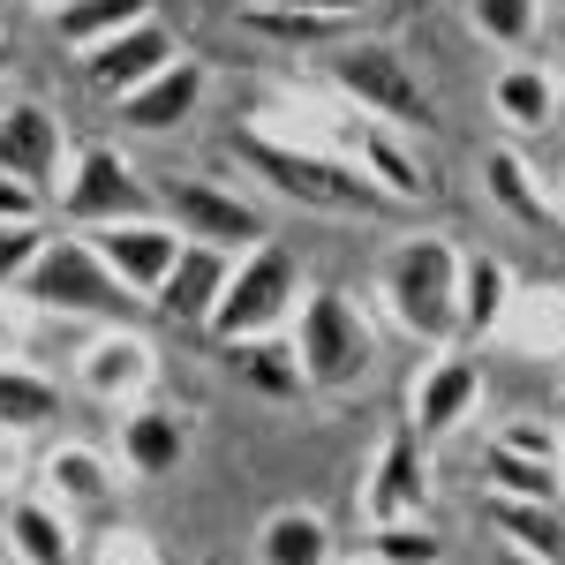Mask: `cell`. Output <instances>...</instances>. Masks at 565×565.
<instances>
[{
  "label": "cell",
  "instance_id": "6da1fadb",
  "mask_svg": "<svg viewBox=\"0 0 565 565\" xmlns=\"http://www.w3.org/2000/svg\"><path fill=\"white\" fill-rule=\"evenodd\" d=\"M234 159L249 167V181H264L271 196L302 204V212H324V218H370L385 196L362 181L348 151L332 143H302V136H279V129H242L234 136Z\"/></svg>",
  "mask_w": 565,
  "mask_h": 565
},
{
  "label": "cell",
  "instance_id": "7a4b0ae2",
  "mask_svg": "<svg viewBox=\"0 0 565 565\" xmlns=\"http://www.w3.org/2000/svg\"><path fill=\"white\" fill-rule=\"evenodd\" d=\"M377 309L407 340L452 348L460 340V249L445 234H407L377 257Z\"/></svg>",
  "mask_w": 565,
  "mask_h": 565
},
{
  "label": "cell",
  "instance_id": "3957f363",
  "mask_svg": "<svg viewBox=\"0 0 565 565\" xmlns=\"http://www.w3.org/2000/svg\"><path fill=\"white\" fill-rule=\"evenodd\" d=\"M287 348L302 362L309 392H354L377 370V324L348 287H309L295 324H287Z\"/></svg>",
  "mask_w": 565,
  "mask_h": 565
},
{
  "label": "cell",
  "instance_id": "277c9868",
  "mask_svg": "<svg viewBox=\"0 0 565 565\" xmlns=\"http://www.w3.org/2000/svg\"><path fill=\"white\" fill-rule=\"evenodd\" d=\"M302 295H309L302 264L287 257L279 242H257V249H242V257L226 264V287H218L204 332L226 340V348H242V340H279V332L295 324Z\"/></svg>",
  "mask_w": 565,
  "mask_h": 565
},
{
  "label": "cell",
  "instance_id": "5b68a950",
  "mask_svg": "<svg viewBox=\"0 0 565 565\" xmlns=\"http://www.w3.org/2000/svg\"><path fill=\"white\" fill-rule=\"evenodd\" d=\"M324 68H332L340 98H348L362 121H385V129H399V136H423L437 121V106H430V90H423V76H415V61H407L392 39H340Z\"/></svg>",
  "mask_w": 565,
  "mask_h": 565
},
{
  "label": "cell",
  "instance_id": "8992f818",
  "mask_svg": "<svg viewBox=\"0 0 565 565\" xmlns=\"http://www.w3.org/2000/svg\"><path fill=\"white\" fill-rule=\"evenodd\" d=\"M15 295L39 309V317H84V324H121V309L136 302L129 287L90 257L84 234H53V242L39 249V264L23 271Z\"/></svg>",
  "mask_w": 565,
  "mask_h": 565
},
{
  "label": "cell",
  "instance_id": "52a82bcc",
  "mask_svg": "<svg viewBox=\"0 0 565 565\" xmlns=\"http://www.w3.org/2000/svg\"><path fill=\"white\" fill-rule=\"evenodd\" d=\"M159 212L181 226V242H204V249H226V257L271 242V218H264L257 196H242L226 181H204V174H174L159 189Z\"/></svg>",
  "mask_w": 565,
  "mask_h": 565
},
{
  "label": "cell",
  "instance_id": "ba28073f",
  "mask_svg": "<svg viewBox=\"0 0 565 565\" xmlns=\"http://www.w3.org/2000/svg\"><path fill=\"white\" fill-rule=\"evenodd\" d=\"M53 196H61V212L76 218V226H106V218L159 212V204H151V189H143V174H136L114 143H76V151H68V167H61V189H53Z\"/></svg>",
  "mask_w": 565,
  "mask_h": 565
},
{
  "label": "cell",
  "instance_id": "9c48e42d",
  "mask_svg": "<svg viewBox=\"0 0 565 565\" xmlns=\"http://www.w3.org/2000/svg\"><path fill=\"white\" fill-rule=\"evenodd\" d=\"M84 242H90V257L106 264V271L129 287L136 302H151V295H159V279H167V271H174V257H181V226L167 212L84 226Z\"/></svg>",
  "mask_w": 565,
  "mask_h": 565
},
{
  "label": "cell",
  "instance_id": "30bf717a",
  "mask_svg": "<svg viewBox=\"0 0 565 565\" xmlns=\"http://www.w3.org/2000/svg\"><path fill=\"white\" fill-rule=\"evenodd\" d=\"M76 385L98 399V407H129V399H151L159 385V348L129 332V324H98L84 348H76Z\"/></svg>",
  "mask_w": 565,
  "mask_h": 565
},
{
  "label": "cell",
  "instance_id": "8fae6325",
  "mask_svg": "<svg viewBox=\"0 0 565 565\" xmlns=\"http://www.w3.org/2000/svg\"><path fill=\"white\" fill-rule=\"evenodd\" d=\"M167 61H181V39L159 23V15H143V23H129V31L84 45V53H76V76H84L98 98H129V90L151 84Z\"/></svg>",
  "mask_w": 565,
  "mask_h": 565
},
{
  "label": "cell",
  "instance_id": "7c38bea8",
  "mask_svg": "<svg viewBox=\"0 0 565 565\" xmlns=\"http://www.w3.org/2000/svg\"><path fill=\"white\" fill-rule=\"evenodd\" d=\"M430 513V460H423V437L407 430H385L377 452H370V476H362V521H415Z\"/></svg>",
  "mask_w": 565,
  "mask_h": 565
},
{
  "label": "cell",
  "instance_id": "4fadbf2b",
  "mask_svg": "<svg viewBox=\"0 0 565 565\" xmlns=\"http://www.w3.org/2000/svg\"><path fill=\"white\" fill-rule=\"evenodd\" d=\"M476 407H482V362L460 348H430V362L415 370V392H407V430L452 437Z\"/></svg>",
  "mask_w": 565,
  "mask_h": 565
},
{
  "label": "cell",
  "instance_id": "5bb4252c",
  "mask_svg": "<svg viewBox=\"0 0 565 565\" xmlns=\"http://www.w3.org/2000/svg\"><path fill=\"white\" fill-rule=\"evenodd\" d=\"M61 167H68V121L45 98H8L0 106V174L61 189Z\"/></svg>",
  "mask_w": 565,
  "mask_h": 565
},
{
  "label": "cell",
  "instance_id": "9a60e30c",
  "mask_svg": "<svg viewBox=\"0 0 565 565\" xmlns=\"http://www.w3.org/2000/svg\"><path fill=\"white\" fill-rule=\"evenodd\" d=\"M348 159L362 167V181H370L385 204H430L437 196L430 159H423L399 129H385V121H354L348 129Z\"/></svg>",
  "mask_w": 565,
  "mask_h": 565
},
{
  "label": "cell",
  "instance_id": "2e32d148",
  "mask_svg": "<svg viewBox=\"0 0 565 565\" xmlns=\"http://www.w3.org/2000/svg\"><path fill=\"white\" fill-rule=\"evenodd\" d=\"M204 98H212V68H204L196 53H181V61H167L151 84H136L129 98H114V106H121V129L167 136V129H181V121H196Z\"/></svg>",
  "mask_w": 565,
  "mask_h": 565
},
{
  "label": "cell",
  "instance_id": "e0dca14e",
  "mask_svg": "<svg viewBox=\"0 0 565 565\" xmlns=\"http://www.w3.org/2000/svg\"><path fill=\"white\" fill-rule=\"evenodd\" d=\"M0 535L15 565H84V535H76V513L45 490H15L8 513H0Z\"/></svg>",
  "mask_w": 565,
  "mask_h": 565
},
{
  "label": "cell",
  "instance_id": "ac0fdd59",
  "mask_svg": "<svg viewBox=\"0 0 565 565\" xmlns=\"http://www.w3.org/2000/svg\"><path fill=\"white\" fill-rule=\"evenodd\" d=\"M114 415H121V460H129L136 476H174L181 460H189V423H181L174 407L129 399V407H114Z\"/></svg>",
  "mask_w": 565,
  "mask_h": 565
},
{
  "label": "cell",
  "instance_id": "d6986e66",
  "mask_svg": "<svg viewBox=\"0 0 565 565\" xmlns=\"http://www.w3.org/2000/svg\"><path fill=\"white\" fill-rule=\"evenodd\" d=\"M482 196H490L505 218L535 226V234H543V226H558V196L543 189V174L527 167L513 143H490V151H482Z\"/></svg>",
  "mask_w": 565,
  "mask_h": 565
},
{
  "label": "cell",
  "instance_id": "ffe728a7",
  "mask_svg": "<svg viewBox=\"0 0 565 565\" xmlns=\"http://www.w3.org/2000/svg\"><path fill=\"white\" fill-rule=\"evenodd\" d=\"M226 249H204V242H181L174 271L159 279V295H151V309L159 317H174V324H204L218 302V287H226Z\"/></svg>",
  "mask_w": 565,
  "mask_h": 565
},
{
  "label": "cell",
  "instance_id": "44dd1931",
  "mask_svg": "<svg viewBox=\"0 0 565 565\" xmlns=\"http://www.w3.org/2000/svg\"><path fill=\"white\" fill-rule=\"evenodd\" d=\"M490 114L505 121L513 136H543L558 129V76H543L535 61H505L498 76H490Z\"/></svg>",
  "mask_w": 565,
  "mask_h": 565
},
{
  "label": "cell",
  "instance_id": "7402d4cb",
  "mask_svg": "<svg viewBox=\"0 0 565 565\" xmlns=\"http://www.w3.org/2000/svg\"><path fill=\"white\" fill-rule=\"evenodd\" d=\"M490 340L513 354H565V287H513Z\"/></svg>",
  "mask_w": 565,
  "mask_h": 565
},
{
  "label": "cell",
  "instance_id": "603a6c76",
  "mask_svg": "<svg viewBox=\"0 0 565 565\" xmlns=\"http://www.w3.org/2000/svg\"><path fill=\"white\" fill-rule=\"evenodd\" d=\"M45 476V498H61L68 513H90V505H114V490H121V476H114V460L98 452V445H53L39 460Z\"/></svg>",
  "mask_w": 565,
  "mask_h": 565
},
{
  "label": "cell",
  "instance_id": "cb8c5ba5",
  "mask_svg": "<svg viewBox=\"0 0 565 565\" xmlns=\"http://www.w3.org/2000/svg\"><path fill=\"white\" fill-rule=\"evenodd\" d=\"M242 31L309 53V45H340L354 31V15H324V8H302V0H242Z\"/></svg>",
  "mask_w": 565,
  "mask_h": 565
},
{
  "label": "cell",
  "instance_id": "d4e9b609",
  "mask_svg": "<svg viewBox=\"0 0 565 565\" xmlns=\"http://www.w3.org/2000/svg\"><path fill=\"white\" fill-rule=\"evenodd\" d=\"M513 264L490 249H460V340H490V324L513 302Z\"/></svg>",
  "mask_w": 565,
  "mask_h": 565
},
{
  "label": "cell",
  "instance_id": "484cf974",
  "mask_svg": "<svg viewBox=\"0 0 565 565\" xmlns=\"http://www.w3.org/2000/svg\"><path fill=\"white\" fill-rule=\"evenodd\" d=\"M257 565H332V521L309 505H279L257 527Z\"/></svg>",
  "mask_w": 565,
  "mask_h": 565
},
{
  "label": "cell",
  "instance_id": "4316f807",
  "mask_svg": "<svg viewBox=\"0 0 565 565\" xmlns=\"http://www.w3.org/2000/svg\"><path fill=\"white\" fill-rule=\"evenodd\" d=\"M61 423V385L31 370V362H0V430L8 437H39Z\"/></svg>",
  "mask_w": 565,
  "mask_h": 565
},
{
  "label": "cell",
  "instance_id": "83f0119b",
  "mask_svg": "<svg viewBox=\"0 0 565 565\" xmlns=\"http://www.w3.org/2000/svg\"><path fill=\"white\" fill-rule=\"evenodd\" d=\"M482 521H490L498 543H513V551H527V558H558V551H565V513H558V505H535V498H490Z\"/></svg>",
  "mask_w": 565,
  "mask_h": 565
},
{
  "label": "cell",
  "instance_id": "f1b7e54d",
  "mask_svg": "<svg viewBox=\"0 0 565 565\" xmlns=\"http://www.w3.org/2000/svg\"><path fill=\"white\" fill-rule=\"evenodd\" d=\"M143 15H159V8H151V0H61V8H53V39L68 45V53H84V45L114 39V31L143 23Z\"/></svg>",
  "mask_w": 565,
  "mask_h": 565
},
{
  "label": "cell",
  "instance_id": "f546056e",
  "mask_svg": "<svg viewBox=\"0 0 565 565\" xmlns=\"http://www.w3.org/2000/svg\"><path fill=\"white\" fill-rule=\"evenodd\" d=\"M482 476H490V498H535V505H558L565 498V468L521 460L505 445H482Z\"/></svg>",
  "mask_w": 565,
  "mask_h": 565
},
{
  "label": "cell",
  "instance_id": "4dcf8cb0",
  "mask_svg": "<svg viewBox=\"0 0 565 565\" xmlns=\"http://www.w3.org/2000/svg\"><path fill=\"white\" fill-rule=\"evenodd\" d=\"M362 558L370 565H445V535L430 527V513H415V521H377L370 543H362Z\"/></svg>",
  "mask_w": 565,
  "mask_h": 565
},
{
  "label": "cell",
  "instance_id": "1f68e13d",
  "mask_svg": "<svg viewBox=\"0 0 565 565\" xmlns=\"http://www.w3.org/2000/svg\"><path fill=\"white\" fill-rule=\"evenodd\" d=\"M468 23H476L482 45L521 53V45L535 39V23H543V0H468Z\"/></svg>",
  "mask_w": 565,
  "mask_h": 565
},
{
  "label": "cell",
  "instance_id": "d6a6232c",
  "mask_svg": "<svg viewBox=\"0 0 565 565\" xmlns=\"http://www.w3.org/2000/svg\"><path fill=\"white\" fill-rule=\"evenodd\" d=\"M234 362H242V377L257 392H271V399H287V392H309L302 385V362H295V348H279V340H242L234 348Z\"/></svg>",
  "mask_w": 565,
  "mask_h": 565
},
{
  "label": "cell",
  "instance_id": "836d02e7",
  "mask_svg": "<svg viewBox=\"0 0 565 565\" xmlns=\"http://www.w3.org/2000/svg\"><path fill=\"white\" fill-rule=\"evenodd\" d=\"M490 445H505V452H521V460H543V468H565V430L558 423H543V415H505Z\"/></svg>",
  "mask_w": 565,
  "mask_h": 565
},
{
  "label": "cell",
  "instance_id": "e575fe53",
  "mask_svg": "<svg viewBox=\"0 0 565 565\" xmlns=\"http://www.w3.org/2000/svg\"><path fill=\"white\" fill-rule=\"evenodd\" d=\"M45 242H53V226H45V218H15V226H0V295H15V287H23V271L39 264Z\"/></svg>",
  "mask_w": 565,
  "mask_h": 565
},
{
  "label": "cell",
  "instance_id": "d590c367",
  "mask_svg": "<svg viewBox=\"0 0 565 565\" xmlns=\"http://www.w3.org/2000/svg\"><path fill=\"white\" fill-rule=\"evenodd\" d=\"M90 565H167L159 558V543H151V535H143V527H106V535H98V543H90Z\"/></svg>",
  "mask_w": 565,
  "mask_h": 565
},
{
  "label": "cell",
  "instance_id": "8d00e7d4",
  "mask_svg": "<svg viewBox=\"0 0 565 565\" xmlns=\"http://www.w3.org/2000/svg\"><path fill=\"white\" fill-rule=\"evenodd\" d=\"M39 309L23 302V295H0V362H23L31 354V340H39Z\"/></svg>",
  "mask_w": 565,
  "mask_h": 565
},
{
  "label": "cell",
  "instance_id": "74e56055",
  "mask_svg": "<svg viewBox=\"0 0 565 565\" xmlns=\"http://www.w3.org/2000/svg\"><path fill=\"white\" fill-rule=\"evenodd\" d=\"M15 218H45V189L0 174V226H15Z\"/></svg>",
  "mask_w": 565,
  "mask_h": 565
},
{
  "label": "cell",
  "instance_id": "f35d334b",
  "mask_svg": "<svg viewBox=\"0 0 565 565\" xmlns=\"http://www.w3.org/2000/svg\"><path fill=\"white\" fill-rule=\"evenodd\" d=\"M23 482H31V452H23V437L0 430V498H15Z\"/></svg>",
  "mask_w": 565,
  "mask_h": 565
},
{
  "label": "cell",
  "instance_id": "ab89813d",
  "mask_svg": "<svg viewBox=\"0 0 565 565\" xmlns=\"http://www.w3.org/2000/svg\"><path fill=\"white\" fill-rule=\"evenodd\" d=\"M490 565H558V558H527V551H513V543H498V558Z\"/></svg>",
  "mask_w": 565,
  "mask_h": 565
},
{
  "label": "cell",
  "instance_id": "60d3db41",
  "mask_svg": "<svg viewBox=\"0 0 565 565\" xmlns=\"http://www.w3.org/2000/svg\"><path fill=\"white\" fill-rule=\"evenodd\" d=\"M8 61H15V53H8V39H0V76H8Z\"/></svg>",
  "mask_w": 565,
  "mask_h": 565
},
{
  "label": "cell",
  "instance_id": "b9f144b4",
  "mask_svg": "<svg viewBox=\"0 0 565 565\" xmlns=\"http://www.w3.org/2000/svg\"><path fill=\"white\" fill-rule=\"evenodd\" d=\"M558 106H565V61H558Z\"/></svg>",
  "mask_w": 565,
  "mask_h": 565
},
{
  "label": "cell",
  "instance_id": "7bdbcfd3",
  "mask_svg": "<svg viewBox=\"0 0 565 565\" xmlns=\"http://www.w3.org/2000/svg\"><path fill=\"white\" fill-rule=\"evenodd\" d=\"M558 226H565V181H558Z\"/></svg>",
  "mask_w": 565,
  "mask_h": 565
},
{
  "label": "cell",
  "instance_id": "ee69618b",
  "mask_svg": "<svg viewBox=\"0 0 565 565\" xmlns=\"http://www.w3.org/2000/svg\"><path fill=\"white\" fill-rule=\"evenodd\" d=\"M39 8H45V15H53V8H61V0H39Z\"/></svg>",
  "mask_w": 565,
  "mask_h": 565
},
{
  "label": "cell",
  "instance_id": "f6af8a7d",
  "mask_svg": "<svg viewBox=\"0 0 565 565\" xmlns=\"http://www.w3.org/2000/svg\"><path fill=\"white\" fill-rule=\"evenodd\" d=\"M558 15H565V0H558Z\"/></svg>",
  "mask_w": 565,
  "mask_h": 565
},
{
  "label": "cell",
  "instance_id": "bcb514c9",
  "mask_svg": "<svg viewBox=\"0 0 565 565\" xmlns=\"http://www.w3.org/2000/svg\"><path fill=\"white\" fill-rule=\"evenodd\" d=\"M332 565H340V558H332ZM362 565H370V558H362Z\"/></svg>",
  "mask_w": 565,
  "mask_h": 565
}]
</instances>
